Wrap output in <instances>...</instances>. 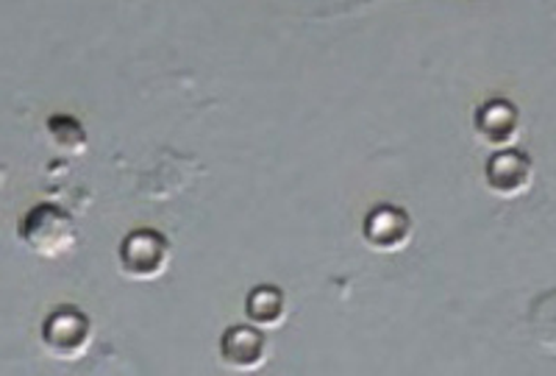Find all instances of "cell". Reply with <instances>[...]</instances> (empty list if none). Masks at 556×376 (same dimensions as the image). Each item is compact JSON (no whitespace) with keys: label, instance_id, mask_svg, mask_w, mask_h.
Here are the masks:
<instances>
[{"label":"cell","instance_id":"1","mask_svg":"<svg viewBox=\"0 0 556 376\" xmlns=\"http://www.w3.org/2000/svg\"><path fill=\"white\" fill-rule=\"evenodd\" d=\"M20 242L39 256H62L67 254L78 240L73 217L56 204H37L23 215L17 226Z\"/></svg>","mask_w":556,"mask_h":376},{"label":"cell","instance_id":"2","mask_svg":"<svg viewBox=\"0 0 556 376\" xmlns=\"http://www.w3.org/2000/svg\"><path fill=\"white\" fill-rule=\"evenodd\" d=\"M39 338L51 358L67 360V363L81 360L92 346V321L87 318L81 306L62 304L45 318Z\"/></svg>","mask_w":556,"mask_h":376},{"label":"cell","instance_id":"3","mask_svg":"<svg viewBox=\"0 0 556 376\" xmlns=\"http://www.w3.org/2000/svg\"><path fill=\"white\" fill-rule=\"evenodd\" d=\"M117 260H121V271L128 279H159V276L170 268V240L156 229H134L123 237Z\"/></svg>","mask_w":556,"mask_h":376},{"label":"cell","instance_id":"4","mask_svg":"<svg viewBox=\"0 0 556 376\" xmlns=\"http://www.w3.org/2000/svg\"><path fill=\"white\" fill-rule=\"evenodd\" d=\"M220 363L226 368L237 371V374H251V371L262 368L270 358V343L265 338V329L256 324H237L228 326L220 335Z\"/></svg>","mask_w":556,"mask_h":376},{"label":"cell","instance_id":"5","mask_svg":"<svg viewBox=\"0 0 556 376\" xmlns=\"http://www.w3.org/2000/svg\"><path fill=\"white\" fill-rule=\"evenodd\" d=\"M412 235H415V224H412L409 212L395 204L374 206V210L367 212L365 224H362V237L379 254H392V251L406 249Z\"/></svg>","mask_w":556,"mask_h":376},{"label":"cell","instance_id":"6","mask_svg":"<svg viewBox=\"0 0 556 376\" xmlns=\"http://www.w3.org/2000/svg\"><path fill=\"white\" fill-rule=\"evenodd\" d=\"M473 128L481 142L498 151V148H513L518 142L520 131H523V117H520V109L513 101L490 98V101L476 109Z\"/></svg>","mask_w":556,"mask_h":376},{"label":"cell","instance_id":"7","mask_svg":"<svg viewBox=\"0 0 556 376\" xmlns=\"http://www.w3.org/2000/svg\"><path fill=\"white\" fill-rule=\"evenodd\" d=\"M531 179H534V165L526 153L515 148H498L484 165L486 187L501 198L523 196L531 187Z\"/></svg>","mask_w":556,"mask_h":376},{"label":"cell","instance_id":"8","mask_svg":"<svg viewBox=\"0 0 556 376\" xmlns=\"http://www.w3.org/2000/svg\"><path fill=\"white\" fill-rule=\"evenodd\" d=\"M245 318L260 329H278L287 318V299L285 290L276 285L253 287L245 299Z\"/></svg>","mask_w":556,"mask_h":376},{"label":"cell","instance_id":"9","mask_svg":"<svg viewBox=\"0 0 556 376\" xmlns=\"http://www.w3.org/2000/svg\"><path fill=\"white\" fill-rule=\"evenodd\" d=\"M45 135H48V142L56 148L64 156H81L89 148V137L84 131L81 123L73 115H53L45 123Z\"/></svg>","mask_w":556,"mask_h":376}]
</instances>
